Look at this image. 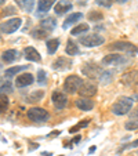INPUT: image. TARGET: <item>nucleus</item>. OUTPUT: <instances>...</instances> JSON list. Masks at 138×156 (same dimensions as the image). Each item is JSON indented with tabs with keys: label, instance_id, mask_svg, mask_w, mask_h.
<instances>
[{
	"label": "nucleus",
	"instance_id": "obj_1",
	"mask_svg": "<svg viewBox=\"0 0 138 156\" xmlns=\"http://www.w3.org/2000/svg\"><path fill=\"white\" fill-rule=\"evenodd\" d=\"M133 104H134V100L130 97H120L116 102L112 105L111 111L113 115L116 116H123V115H127L130 113L133 108Z\"/></svg>",
	"mask_w": 138,
	"mask_h": 156
},
{
	"label": "nucleus",
	"instance_id": "obj_2",
	"mask_svg": "<svg viewBox=\"0 0 138 156\" xmlns=\"http://www.w3.org/2000/svg\"><path fill=\"white\" fill-rule=\"evenodd\" d=\"M27 116L30 122H35V123H43V122H47L50 119V113L44 108H39V106L29 108L27 112Z\"/></svg>",
	"mask_w": 138,
	"mask_h": 156
},
{
	"label": "nucleus",
	"instance_id": "obj_3",
	"mask_svg": "<svg viewBox=\"0 0 138 156\" xmlns=\"http://www.w3.org/2000/svg\"><path fill=\"white\" fill-rule=\"evenodd\" d=\"M79 43L83 44L84 47H98V46L105 43V39L98 33H87L84 36H80Z\"/></svg>",
	"mask_w": 138,
	"mask_h": 156
},
{
	"label": "nucleus",
	"instance_id": "obj_4",
	"mask_svg": "<svg viewBox=\"0 0 138 156\" xmlns=\"http://www.w3.org/2000/svg\"><path fill=\"white\" fill-rule=\"evenodd\" d=\"M83 79L77 75H71V76H68L64 82V90L69 94H75V93L79 91V88L82 87L83 84Z\"/></svg>",
	"mask_w": 138,
	"mask_h": 156
},
{
	"label": "nucleus",
	"instance_id": "obj_5",
	"mask_svg": "<svg viewBox=\"0 0 138 156\" xmlns=\"http://www.w3.org/2000/svg\"><path fill=\"white\" fill-rule=\"evenodd\" d=\"M111 50L115 51H122V53H127L130 55H138V47L135 44L129 43V41H115L109 46Z\"/></svg>",
	"mask_w": 138,
	"mask_h": 156
},
{
	"label": "nucleus",
	"instance_id": "obj_6",
	"mask_svg": "<svg viewBox=\"0 0 138 156\" xmlns=\"http://www.w3.org/2000/svg\"><path fill=\"white\" fill-rule=\"evenodd\" d=\"M130 59L126 58L124 55H120V54H108L102 58L101 64L105 65V66H119V65H126L129 64Z\"/></svg>",
	"mask_w": 138,
	"mask_h": 156
},
{
	"label": "nucleus",
	"instance_id": "obj_7",
	"mask_svg": "<svg viewBox=\"0 0 138 156\" xmlns=\"http://www.w3.org/2000/svg\"><path fill=\"white\" fill-rule=\"evenodd\" d=\"M21 25H22V20H21V18H11V20L0 24V33L11 35V33H14L15 30L19 29Z\"/></svg>",
	"mask_w": 138,
	"mask_h": 156
},
{
	"label": "nucleus",
	"instance_id": "obj_8",
	"mask_svg": "<svg viewBox=\"0 0 138 156\" xmlns=\"http://www.w3.org/2000/svg\"><path fill=\"white\" fill-rule=\"evenodd\" d=\"M120 82L123 83L126 87L130 88H137L138 87V69H133L126 73L122 75Z\"/></svg>",
	"mask_w": 138,
	"mask_h": 156
},
{
	"label": "nucleus",
	"instance_id": "obj_9",
	"mask_svg": "<svg viewBox=\"0 0 138 156\" xmlns=\"http://www.w3.org/2000/svg\"><path fill=\"white\" fill-rule=\"evenodd\" d=\"M79 95L80 97H86V98H91L97 94V84L93 82H86L82 84V87L79 88Z\"/></svg>",
	"mask_w": 138,
	"mask_h": 156
},
{
	"label": "nucleus",
	"instance_id": "obj_10",
	"mask_svg": "<svg viewBox=\"0 0 138 156\" xmlns=\"http://www.w3.org/2000/svg\"><path fill=\"white\" fill-rule=\"evenodd\" d=\"M51 101H53L54 106H55L58 111H61V109H64L65 106H66L68 97L61 91H54L53 95H51Z\"/></svg>",
	"mask_w": 138,
	"mask_h": 156
},
{
	"label": "nucleus",
	"instance_id": "obj_11",
	"mask_svg": "<svg viewBox=\"0 0 138 156\" xmlns=\"http://www.w3.org/2000/svg\"><path fill=\"white\" fill-rule=\"evenodd\" d=\"M33 80H35V77H33L32 73H22L15 79V86L19 88L28 87V86H30L33 83Z\"/></svg>",
	"mask_w": 138,
	"mask_h": 156
},
{
	"label": "nucleus",
	"instance_id": "obj_12",
	"mask_svg": "<svg viewBox=\"0 0 138 156\" xmlns=\"http://www.w3.org/2000/svg\"><path fill=\"white\" fill-rule=\"evenodd\" d=\"M71 65H72L71 59H68L66 57H59L53 62V69H55V71H66V69L71 68Z\"/></svg>",
	"mask_w": 138,
	"mask_h": 156
},
{
	"label": "nucleus",
	"instance_id": "obj_13",
	"mask_svg": "<svg viewBox=\"0 0 138 156\" xmlns=\"http://www.w3.org/2000/svg\"><path fill=\"white\" fill-rule=\"evenodd\" d=\"M75 105L80 109V111H84V112H88L91 109L94 108V101L90 100V98H86V97H82L79 100L75 101Z\"/></svg>",
	"mask_w": 138,
	"mask_h": 156
},
{
	"label": "nucleus",
	"instance_id": "obj_14",
	"mask_svg": "<svg viewBox=\"0 0 138 156\" xmlns=\"http://www.w3.org/2000/svg\"><path fill=\"white\" fill-rule=\"evenodd\" d=\"M72 3L71 2H68V0H59L55 3V7H54V11H55L57 15H62L65 14L66 11H71L72 10Z\"/></svg>",
	"mask_w": 138,
	"mask_h": 156
},
{
	"label": "nucleus",
	"instance_id": "obj_15",
	"mask_svg": "<svg viewBox=\"0 0 138 156\" xmlns=\"http://www.w3.org/2000/svg\"><path fill=\"white\" fill-rule=\"evenodd\" d=\"M24 57L30 62H40L41 61V57H40V54H39V51L33 47H25Z\"/></svg>",
	"mask_w": 138,
	"mask_h": 156
},
{
	"label": "nucleus",
	"instance_id": "obj_16",
	"mask_svg": "<svg viewBox=\"0 0 138 156\" xmlns=\"http://www.w3.org/2000/svg\"><path fill=\"white\" fill-rule=\"evenodd\" d=\"M83 73L88 77H93V79H94V77L100 79L102 71L100 69V66H95V65H86L84 68H83Z\"/></svg>",
	"mask_w": 138,
	"mask_h": 156
},
{
	"label": "nucleus",
	"instance_id": "obj_17",
	"mask_svg": "<svg viewBox=\"0 0 138 156\" xmlns=\"http://www.w3.org/2000/svg\"><path fill=\"white\" fill-rule=\"evenodd\" d=\"M18 57H19L18 55V51L14 50V48L6 50L3 54H2V59H3V62H6V64H11V62H14Z\"/></svg>",
	"mask_w": 138,
	"mask_h": 156
},
{
	"label": "nucleus",
	"instance_id": "obj_18",
	"mask_svg": "<svg viewBox=\"0 0 138 156\" xmlns=\"http://www.w3.org/2000/svg\"><path fill=\"white\" fill-rule=\"evenodd\" d=\"M82 18H83V14H82V12H73V14L68 15L66 20H65V22H64V25H62V28H64V29H66V28H69L71 25L76 24L77 21H80Z\"/></svg>",
	"mask_w": 138,
	"mask_h": 156
},
{
	"label": "nucleus",
	"instance_id": "obj_19",
	"mask_svg": "<svg viewBox=\"0 0 138 156\" xmlns=\"http://www.w3.org/2000/svg\"><path fill=\"white\" fill-rule=\"evenodd\" d=\"M54 4H55V0H39L37 2V11L46 14Z\"/></svg>",
	"mask_w": 138,
	"mask_h": 156
},
{
	"label": "nucleus",
	"instance_id": "obj_20",
	"mask_svg": "<svg viewBox=\"0 0 138 156\" xmlns=\"http://www.w3.org/2000/svg\"><path fill=\"white\" fill-rule=\"evenodd\" d=\"M50 35L48 30H46L44 28L39 27V28H35V29L30 32V36L33 39H37V40H43V39H47V36Z\"/></svg>",
	"mask_w": 138,
	"mask_h": 156
},
{
	"label": "nucleus",
	"instance_id": "obj_21",
	"mask_svg": "<svg viewBox=\"0 0 138 156\" xmlns=\"http://www.w3.org/2000/svg\"><path fill=\"white\" fill-rule=\"evenodd\" d=\"M40 27L44 28L46 30H48V32H53V30L55 29V27H57L55 18L48 17V18H46V20H43V21L40 22Z\"/></svg>",
	"mask_w": 138,
	"mask_h": 156
},
{
	"label": "nucleus",
	"instance_id": "obj_22",
	"mask_svg": "<svg viewBox=\"0 0 138 156\" xmlns=\"http://www.w3.org/2000/svg\"><path fill=\"white\" fill-rule=\"evenodd\" d=\"M15 3L27 12H32L35 7V0H15Z\"/></svg>",
	"mask_w": 138,
	"mask_h": 156
},
{
	"label": "nucleus",
	"instance_id": "obj_23",
	"mask_svg": "<svg viewBox=\"0 0 138 156\" xmlns=\"http://www.w3.org/2000/svg\"><path fill=\"white\" fill-rule=\"evenodd\" d=\"M65 53H66L68 55H76V54H79V47H77V44L75 43L72 39H69V40L66 41Z\"/></svg>",
	"mask_w": 138,
	"mask_h": 156
},
{
	"label": "nucleus",
	"instance_id": "obj_24",
	"mask_svg": "<svg viewBox=\"0 0 138 156\" xmlns=\"http://www.w3.org/2000/svg\"><path fill=\"white\" fill-rule=\"evenodd\" d=\"M27 68H28L27 65H18V66H11V68L6 69L4 75H6V77H12V76H15L17 73H19V72L25 71Z\"/></svg>",
	"mask_w": 138,
	"mask_h": 156
},
{
	"label": "nucleus",
	"instance_id": "obj_25",
	"mask_svg": "<svg viewBox=\"0 0 138 156\" xmlns=\"http://www.w3.org/2000/svg\"><path fill=\"white\" fill-rule=\"evenodd\" d=\"M46 47H47L48 54H55V51L59 47V39H50V40H47Z\"/></svg>",
	"mask_w": 138,
	"mask_h": 156
},
{
	"label": "nucleus",
	"instance_id": "obj_26",
	"mask_svg": "<svg viewBox=\"0 0 138 156\" xmlns=\"http://www.w3.org/2000/svg\"><path fill=\"white\" fill-rule=\"evenodd\" d=\"M9 104H10L9 97L6 94H0V115L4 113L9 109Z\"/></svg>",
	"mask_w": 138,
	"mask_h": 156
},
{
	"label": "nucleus",
	"instance_id": "obj_27",
	"mask_svg": "<svg viewBox=\"0 0 138 156\" xmlns=\"http://www.w3.org/2000/svg\"><path fill=\"white\" fill-rule=\"evenodd\" d=\"M87 30H88V24H80L72 29V35L77 36V35H82V33H86Z\"/></svg>",
	"mask_w": 138,
	"mask_h": 156
},
{
	"label": "nucleus",
	"instance_id": "obj_28",
	"mask_svg": "<svg viewBox=\"0 0 138 156\" xmlns=\"http://www.w3.org/2000/svg\"><path fill=\"white\" fill-rule=\"evenodd\" d=\"M44 97V91H41V90H39V91H35L32 93V94L29 95V102H39V101H41Z\"/></svg>",
	"mask_w": 138,
	"mask_h": 156
},
{
	"label": "nucleus",
	"instance_id": "obj_29",
	"mask_svg": "<svg viewBox=\"0 0 138 156\" xmlns=\"http://www.w3.org/2000/svg\"><path fill=\"white\" fill-rule=\"evenodd\" d=\"M88 124H90V120H88V119H86V120H82L80 123H77V124H75L73 127H71V129H69V133H72V134H73V133L79 131L80 129H84V127H87Z\"/></svg>",
	"mask_w": 138,
	"mask_h": 156
},
{
	"label": "nucleus",
	"instance_id": "obj_30",
	"mask_svg": "<svg viewBox=\"0 0 138 156\" xmlns=\"http://www.w3.org/2000/svg\"><path fill=\"white\" fill-rule=\"evenodd\" d=\"M15 12H17L15 7L14 6H9V7H6V9L3 10V12H0V18H4V17H7V15H14Z\"/></svg>",
	"mask_w": 138,
	"mask_h": 156
},
{
	"label": "nucleus",
	"instance_id": "obj_31",
	"mask_svg": "<svg viewBox=\"0 0 138 156\" xmlns=\"http://www.w3.org/2000/svg\"><path fill=\"white\" fill-rule=\"evenodd\" d=\"M88 20L90 21H93V22H95V21H100V20H102V17L104 15L101 14L100 11H90L88 12Z\"/></svg>",
	"mask_w": 138,
	"mask_h": 156
},
{
	"label": "nucleus",
	"instance_id": "obj_32",
	"mask_svg": "<svg viewBox=\"0 0 138 156\" xmlns=\"http://www.w3.org/2000/svg\"><path fill=\"white\" fill-rule=\"evenodd\" d=\"M124 127H126V130H137L138 129V119L137 120H134V119H131V120L126 122V124H124Z\"/></svg>",
	"mask_w": 138,
	"mask_h": 156
},
{
	"label": "nucleus",
	"instance_id": "obj_33",
	"mask_svg": "<svg viewBox=\"0 0 138 156\" xmlns=\"http://www.w3.org/2000/svg\"><path fill=\"white\" fill-rule=\"evenodd\" d=\"M12 91V84L10 82H6L4 84L0 86V94H4V93H11Z\"/></svg>",
	"mask_w": 138,
	"mask_h": 156
},
{
	"label": "nucleus",
	"instance_id": "obj_34",
	"mask_svg": "<svg viewBox=\"0 0 138 156\" xmlns=\"http://www.w3.org/2000/svg\"><path fill=\"white\" fill-rule=\"evenodd\" d=\"M46 72L43 71V69H39L37 71V82L40 83V84H43V83H46Z\"/></svg>",
	"mask_w": 138,
	"mask_h": 156
},
{
	"label": "nucleus",
	"instance_id": "obj_35",
	"mask_svg": "<svg viewBox=\"0 0 138 156\" xmlns=\"http://www.w3.org/2000/svg\"><path fill=\"white\" fill-rule=\"evenodd\" d=\"M131 148H138V140H135V141H133L131 144H126V145H123V147L119 149V152L120 151H124V149H131Z\"/></svg>",
	"mask_w": 138,
	"mask_h": 156
},
{
	"label": "nucleus",
	"instance_id": "obj_36",
	"mask_svg": "<svg viewBox=\"0 0 138 156\" xmlns=\"http://www.w3.org/2000/svg\"><path fill=\"white\" fill-rule=\"evenodd\" d=\"M97 4H98V6H105V7H111L112 2H109V0H108V3H105V2H104V0H97Z\"/></svg>",
	"mask_w": 138,
	"mask_h": 156
},
{
	"label": "nucleus",
	"instance_id": "obj_37",
	"mask_svg": "<svg viewBox=\"0 0 138 156\" xmlns=\"http://www.w3.org/2000/svg\"><path fill=\"white\" fill-rule=\"evenodd\" d=\"M80 138H82L80 136H76L73 140H72V142H73V144H76V142H79V141H80Z\"/></svg>",
	"mask_w": 138,
	"mask_h": 156
},
{
	"label": "nucleus",
	"instance_id": "obj_38",
	"mask_svg": "<svg viewBox=\"0 0 138 156\" xmlns=\"http://www.w3.org/2000/svg\"><path fill=\"white\" fill-rule=\"evenodd\" d=\"M131 118H138V108L135 109L134 112H131Z\"/></svg>",
	"mask_w": 138,
	"mask_h": 156
},
{
	"label": "nucleus",
	"instance_id": "obj_39",
	"mask_svg": "<svg viewBox=\"0 0 138 156\" xmlns=\"http://www.w3.org/2000/svg\"><path fill=\"white\" fill-rule=\"evenodd\" d=\"M109 2H115V3H126L127 0H109Z\"/></svg>",
	"mask_w": 138,
	"mask_h": 156
},
{
	"label": "nucleus",
	"instance_id": "obj_40",
	"mask_svg": "<svg viewBox=\"0 0 138 156\" xmlns=\"http://www.w3.org/2000/svg\"><path fill=\"white\" fill-rule=\"evenodd\" d=\"M95 149H97L95 147H91V148H90V151H88V153H94V152H95Z\"/></svg>",
	"mask_w": 138,
	"mask_h": 156
},
{
	"label": "nucleus",
	"instance_id": "obj_41",
	"mask_svg": "<svg viewBox=\"0 0 138 156\" xmlns=\"http://www.w3.org/2000/svg\"><path fill=\"white\" fill-rule=\"evenodd\" d=\"M41 155H43V156H53V153H50V152H43Z\"/></svg>",
	"mask_w": 138,
	"mask_h": 156
},
{
	"label": "nucleus",
	"instance_id": "obj_42",
	"mask_svg": "<svg viewBox=\"0 0 138 156\" xmlns=\"http://www.w3.org/2000/svg\"><path fill=\"white\" fill-rule=\"evenodd\" d=\"M4 3H6V0H0V6H3Z\"/></svg>",
	"mask_w": 138,
	"mask_h": 156
}]
</instances>
